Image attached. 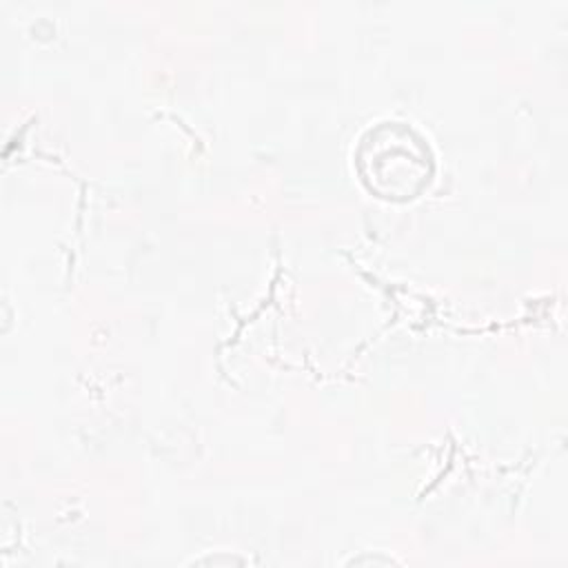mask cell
Listing matches in <instances>:
<instances>
[{"mask_svg": "<svg viewBox=\"0 0 568 568\" xmlns=\"http://www.w3.org/2000/svg\"><path fill=\"white\" fill-rule=\"evenodd\" d=\"M359 153L393 160V171L388 173L379 197H415L430 180L433 162L428 146L402 122H388L375 131L371 129Z\"/></svg>", "mask_w": 568, "mask_h": 568, "instance_id": "obj_1", "label": "cell"}]
</instances>
